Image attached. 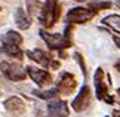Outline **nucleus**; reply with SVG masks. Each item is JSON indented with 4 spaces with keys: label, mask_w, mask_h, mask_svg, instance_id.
Segmentation results:
<instances>
[{
    "label": "nucleus",
    "mask_w": 120,
    "mask_h": 117,
    "mask_svg": "<svg viewBox=\"0 0 120 117\" xmlns=\"http://www.w3.org/2000/svg\"><path fill=\"white\" fill-rule=\"evenodd\" d=\"M71 31H73V25L68 24L65 27L64 34H58V33H48L46 30L41 28L39 31L40 37L45 40V43L48 45V48L50 50H65L73 46V40H71Z\"/></svg>",
    "instance_id": "f257e3e1"
},
{
    "label": "nucleus",
    "mask_w": 120,
    "mask_h": 117,
    "mask_svg": "<svg viewBox=\"0 0 120 117\" xmlns=\"http://www.w3.org/2000/svg\"><path fill=\"white\" fill-rule=\"evenodd\" d=\"M61 16V3L58 0H46L41 8L39 19L45 28H52Z\"/></svg>",
    "instance_id": "f03ea898"
},
{
    "label": "nucleus",
    "mask_w": 120,
    "mask_h": 117,
    "mask_svg": "<svg viewBox=\"0 0 120 117\" xmlns=\"http://www.w3.org/2000/svg\"><path fill=\"white\" fill-rule=\"evenodd\" d=\"M0 73L11 82H22L28 76L27 68H24L21 64L11 62V61H2L0 62Z\"/></svg>",
    "instance_id": "7ed1b4c3"
},
{
    "label": "nucleus",
    "mask_w": 120,
    "mask_h": 117,
    "mask_svg": "<svg viewBox=\"0 0 120 117\" xmlns=\"http://www.w3.org/2000/svg\"><path fill=\"white\" fill-rule=\"evenodd\" d=\"M96 11L90 8H73L68 11L67 16H65V21L67 24L70 25H74V24H86L89 22L90 19H94L96 16Z\"/></svg>",
    "instance_id": "20e7f679"
},
{
    "label": "nucleus",
    "mask_w": 120,
    "mask_h": 117,
    "mask_svg": "<svg viewBox=\"0 0 120 117\" xmlns=\"http://www.w3.org/2000/svg\"><path fill=\"white\" fill-rule=\"evenodd\" d=\"M104 70L102 68H96L95 71V77H94V83H95V92H96V98L99 101H104L110 105H114L116 104V99L114 96H111L108 93V86L105 85L104 82Z\"/></svg>",
    "instance_id": "39448f33"
},
{
    "label": "nucleus",
    "mask_w": 120,
    "mask_h": 117,
    "mask_svg": "<svg viewBox=\"0 0 120 117\" xmlns=\"http://www.w3.org/2000/svg\"><path fill=\"white\" fill-rule=\"evenodd\" d=\"M27 57H28L31 61H34V62H37L39 65L45 68H52V70H58L59 68V61L53 59L52 55L45 52V50L41 49H33V50H27Z\"/></svg>",
    "instance_id": "423d86ee"
},
{
    "label": "nucleus",
    "mask_w": 120,
    "mask_h": 117,
    "mask_svg": "<svg viewBox=\"0 0 120 117\" xmlns=\"http://www.w3.org/2000/svg\"><path fill=\"white\" fill-rule=\"evenodd\" d=\"M90 99H92V93H90V87L85 85L82 86L79 95H77L74 99L71 102V107L73 110L77 111V113H82V111H85L87 107L90 105Z\"/></svg>",
    "instance_id": "0eeeda50"
},
{
    "label": "nucleus",
    "mask_w": 120,
    "mask_h": 117,
    "mask_svg": "<svg viewBox=\"0 0 120 117\" xmlns=\"http://www.w3.org/2000/svg\"><path fill=\"white\" fill-rule=\"evenodd\" d=\"M27 68V74L30 76V79L33 80L39 87H45L52 83V76L49 74V71L41 68H36V67H25Z\"/></svg>",
    "instance_id": "6e6552de"
},
{
    "label": "nucleus",
    "mask_w": 120,
    "mask_h": 117,
    "mask_svg": "<svg viewBox=\"0 0 120 117\" xmlns=\"http://www.w3.org/2000/svg\"><path fill=\"white\" fill-rule=\"evenodd\" d=\"M76 86H77L76 77L71 73H62L56 83V89L61 95H70V93H73Z\"/></svg>",
    "instance_id": "1a4fd4ad"
},
{
    "label": "nucleus",
    "mask_w": 120,
    "mask_h": 117,
    "mask_svg": "<svg viewBox=\"0 0 120 117\" xmlns=\"http://www.w3.org/2000/svg\"><path fill=\"white\" fill-rule=\"evenodd\" d=\"M70 110L65 101H59V99H52L48 104V114L46 117H68Z\"/></svg>",
    "instance_id": "9d476101"
},
{
    "label": "nucleus",
    "mask_w": 120,
    "mask_h": 117,
    "mask_svg": "<svg viewBox=\"0 0 120 117\" xmlns=\"http://www.w3.org/2000/svg\"><path fill=\"white\" fill-rule=\"evenodd\" d=\"M4 108H6V111H9L12 116H22L25 113V102L21 99L19 96H9L6 101L3 102Z\"/></svg>",
    "instance_id": "9b49d317"
},
{
    "label": "nucleus",
    "mask_w": 120,
    "mask_h": 117,
    "mask_svg": "<svg viewBox=\"0 0 120 117\" xmlns=\"http://www.w3.org/2000/svg\"><path fill=\"white\" fill-rule=\"evenodd\" d=\"M0 52L3 55H6L9 58H13V59H22L24 57V52H22L21 46L18 45H8V43H2V48H0Z\"/></svg>",
    "instance_id": "f8f14e48"
},
{
    "label": "nucleus",
    "mask_w": 120,
    "mask_h": 117,
    "mask_svg": "<svg viewBox=\"0 0 120 117\" xmlns=\"http://www.w3.org/2000/svg\"><path fill=\"white\" fill-rule=\"evenodd\" d=\"M31 22L33 21H31L28 13H25L24 9L18 8L16 12H15V24L18 25V28L19 30H27V28L31 27Z\"/></svg>",
    "instance_id": "ddd939ff"
},
{
    "label": "nucleus",
    "mask_w": 120,
    "mask_h": 117,
    "mask_svg": "<svg viewBox=\"0 0 120 117\" xmlns=\"http://www.w3.org/2000/svg\"><path fill=\"white\" fill-rule=\"evenodd\" d=\"M2 43L21 46V45H22V36L19 34V33L13 31V30H9V31H6V33L2 36Z\"/></svg>",
    "instance_id": "4468645a"
},
{
    "label": "nucleus",
    "mask_w": 120,
    "mask_h": 117,
    "mask_svg": "<svg viewBox=\"0 0 120 117\" xmlns=\"http://www.w3.org/2000/svg\"><path fill=\"white\" fill-rule=\"evenodd\" d=\"M25 4H27V13L30 15L31 19L36 16H40L41 8H43L40 0H25Z\"/></svg>",
    "instance_id": "2eb2a0df"
},
{
    "label": "nucleus",
    "mask_w": 120,
    "mask_h": 117,
    "mask_svg": "<svg viewBox=\"0 0 120 117\" xmlns=\"http://www.w3.org/2000/svg\"><path fill=\"white\" fill-rule=\"evenodd\" d=\"M102 24L120 34V15H108L102 19Z\"/></svg>",
    "instance_id": "dca6fc26"
},
{
    "label": "nucleus",
    "mask_w": 120,
    "mask_h": 117,
    "mask_svg": "<svg viewBox=\"0 0 120 117\" xmlns=\"http://www.w3.org/2000/svg\"><path fill=\"white\" fill-rule=\"evenodd\" d=\"M33 95L40 98V99H45V101H52L59 95V92H58L56 87L49 89V91H37V89H36V91H33Z\"/></svg>",
    "instance_id": "f3484780"
},
{
    "label": "nucleus",
    "mask_w": 120,
    "mask_h": 117,
    "mask_svg": "<svg viewBox=\"0 0 120 117\" xmlns=\"http://www.w3.org/2000/svg\"><path fill=\"white\" fill-rule=\"evenodd\" d=\"M89 8L94 9V11H105V9H110L111 8V2H90L89 3Z\"/></svg>",
    "instance_id": "a211bd4d"
},
{
    "label": "nucleus",
    "mask_w": 120,
    "mask_h": 117,
    "mask_svg": "<svg viewBox=\"0 0 120 117\" xmlns=\"http://www.w3.org/2000/svg\"><path fill=\"white\" fill-rule=\"evenodd\" d=\"M74 58H76V61L80 64V68H82V73H83V76L85 77H87V70H86V64H85V59H83V57L79 53V52H76L74 53Z\"/></svg>",
    "instance_id": "6ab92c4d"
},
{
    "label": "nucleus",
    "mask_w": 120,
    "mask_h": 117,
    "mask_svg": "<svg viewBox=\"0 0 120 117\" xmlns=\"http://www.w3.org/2000/svg\"><path fill=\"white\" fill-rule=\"evenodd\" d=\"M117 96L120 99V89H117ZM113 117H120V102H119V108L113 111Z\"/></svg>",
    "instance_id": "aec40b11"
},
{
    "label": "nucleus",
    "mask_w": 120,
    "mask_h": 117,
    "mask_svg": "<svg viewBox=\"0 0 120 117\" xmlns=\"http://www.w3.org/2000/svg\"><path fill=\"white\" fill-rule=\"evenodd\" d=\"M113 42H114V43H116V46H117V48L120 49V37L114 36V37H113Z\"/></svg>",
    "instance_id": "412c9836"
},
{
    "label": "nucleus",
    "mask_w": 120,
    "mask_h": 117,
    "mask_svg": "<svg viewBox=\"0 0 120 117\" xmlns=\"http://www.w3.org/2000/svg\"><path fill=\"white\" fill-rule=\"evenodd\" d=\"M59 57H61L62 59H65V58H67V53L64 52V50H59Z\"/></svg>",
    "instance_id": "4be33fe9"
},
{
    "label": "nucleus",
    "mask_w": 120,
    "mask_h": 117,
    "mask_svg": "<svg viewBox=\"0 0 120 117\" xmlns=\"http://www.w3.org/2000/svg\"><path fill=\"white\" fill-rule=\"evenodd\" d=\"M114 68H116V70H117V71L120 73V59H119V61H117V62H116V65H114Z\"/></svg>",
    "instance_id": "5701e85b"
},
{
    "label": "nucleus",
    "mask_w": 120,
    "mask_h": 117,
    "mask_svg": "<svg viewBox=\"0 0 120 117\" xmlns=\"http://www.w3.org/2000/svg\"><path fill=\"white\" fill-rule=\"evenodd\" d=\"M116 6H117V8L120 9V0H117V2H116Z\"/></svg>",
    "instance_id": "b1692460"
},
{
    "label": "nucleus",
    "mask_w": 120,
    "mask_h": 117,
    "mask_svg": "<svg viewBox=\"0 0 120 117\" xmlns=\"http://www.w3.org/2000/svg\"><path fill=\"white\" fill-rule=\"evenodd\" d=\"M76 2H86V0H76Z\"/></svg>",
    "instance_id": "393cba45"
},
{
    "label": "nucleus",
    "mask_w": 120,
    "mask_h": 117,
    "mask_svg": "<svg viewBox=\"0 0 120 117\" xmlns=\"http://www.w3.org/2000/svg\"><path fill=\"white\" fill-rule=\"evenodd\" d=\"M0 12H2V8H0Z\"/></svg>",
    "instance_id": "a878e982"
},
{
    "label": "nucleus",
    "mask_w": 120,
    "mask_h": 117,
    "mask_svg": "<svg viewBox=\"0 0 120 117\" xmlns=\"http://www.w3.org/2000/svg\"><path fill=\"white\" fill-rule=\"evenodd\" d=\"M107 117H108V116H107Z\"/></svg>",
    "instance_id": "bb28decb"
}]
</instances>
